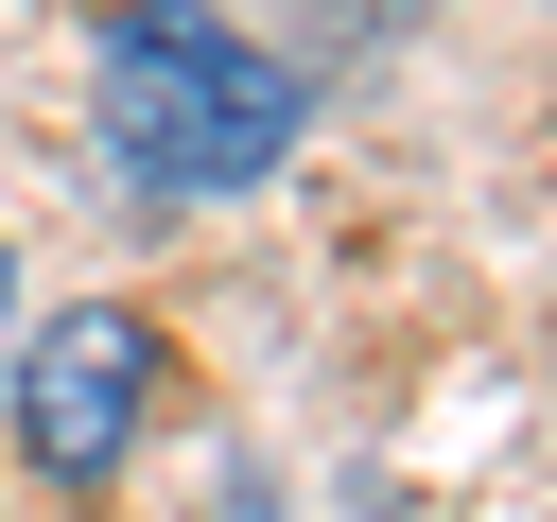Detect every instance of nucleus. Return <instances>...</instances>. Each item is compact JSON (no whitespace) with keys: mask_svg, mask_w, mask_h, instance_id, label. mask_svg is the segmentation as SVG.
I'll use <instances>...</instances> for the list:
<instances>
[{"mask_svg":"<svg viewBox=\"0 0 557 522\" xmlns=\"http://www.w3.org/2000/svg\"><path fill=\"white\" fill-rule=\"evenodd\" d=\"M296 122L313 87L209 0H87V139L122 157V191H261Z\"/></svg>","mask_w":557,"mask_h":522,"instance_id":"nucleus-1","label":"nucleus"},{"mask_svg":"<svg viewBox=\"0 0 557 522\" xmlns=\"http://www.w3.org/2000/svg\"><path fill=\"white\" fill-rule=\"evenodd\" d=\"M296 17H331V35H418L435 0H296Z\"/></svg>","mask_w":557,"mask_h":522,"instance_id":"nucleus-3","label":"nucleus"},{"mask_svg":"<svg viewBox=\"0 0 557 522\" xmlns=\"http://www.w3.org/2000/svg\"><path fill=\"white\" fill-rule=\"evenodd\" d=\"M17 435H35L52 487H104V470L157 435V313H139V296L35 313V348H17Z\"/></svg>","mask_w":557,"mask_h":522,"instance_id":"nucleus-2","label":"nucleus"}]
</instances>
